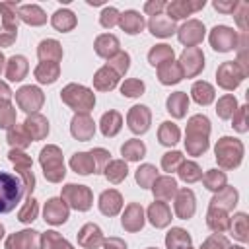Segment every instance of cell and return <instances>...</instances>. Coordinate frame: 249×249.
<instances>
[{"instance_id":"6da1fadb","label":"cell","mask_w":249,"mask_h":249,"mask_svg":"<svg viewBox=\"0 0 249 249\" xmlns=\"http://www.w3.org/2000/svg\"><path fill=\"white\" fill-rule=\"evenodd\" d=\"M25 183L19 175L0 171V214L12 212L23 198Z\"/></svg>"},{"instance_id":"7a4b0ae2","label":"cell","mask_w":249,"mask_h":249,"mask_svg":"<svg viewBox=\"0 0 249 249\" xmlns=\"http://www.w3.org/2000/svg\"><path fill=\"white\" fill-rule=\"evenodd\" d=\"M41 163L45 167V177L49 181H60L64 177V163L60 158L58 148L49 146L41 152Z\"/></svg>"},{"instance_id":"3957f363","label":"cell","mask_w":249,"mask_h":249,"mask_svg":"<svg viewBox=\"0 0 249 249\" xmlns=\"http://www.w3.org/2000/svg\"><path fill=\"white\" fill-rule=\"evenodd\" d=\"M202 130L208 132V119L206 117H193L189 123V140L187 148L193 154L206 150V136H202Z\"/></svg>"},{"instance_id":"277c9868","label":"cell","mask_w":249,"mask_h":249,"mask_svg":"<svg viewBox=\"0 0 249 249\" xmlns=\"http://www.w3.org/2000/svg\"><path fill=\"white\" fill-rule=\"evenodd\" d=\"M62 99L72 105L76 111H89L93 107V93L82 86H68L64 91H62Z\"/></svg>"},{"instance_id":"5b68a950","label":"cell","mask_w":249,"mask_h":249,"mask_svg":"<svg viewBox=\"0 0 249 249\" xmlns=\"http://www.w3.org/2000/svg\"><path fill=\"white\" fill-rule=\"evenodd\" d=\"M64 198L70 200V204L78 210H88L89 208V202H91V195L86 187H80V185H68L64 189Z\"/></svg>"},{"instance_id":"8992f818","label":"cell","mask_w":249,"mask_h":249,"mask_svg":"<svg viewBox=\"0 0 249 249\" xmlns=\"http://www.w3.org/2000/svg\"><path fill=\"white\" fill-rule=\"evenodd\" d=\"M16 99H18V103H19V107L23 109V111H35V109H39V105L43 103V95H41V91L37 89V88H21L19 91H18V95H16Z\"/></svg>"},{"instance_id":"52a82bcc","label":"cell","mask_w":249,"mask_h":249,"mask_svg":"<svg viewBox=\"0 0 249 249\" xmlns=\"http://www.w3.org/2000/svg\"><path fill=\"white\" fill-rule=\"evenodd\" d=\"M39 239H37V231H19L16 235H12L6 243L8 249H37Z\"/></svg>"},{"instance_id":"ba28073f","label":"cell","mask_w":249,"mask_h":249,"mask_svg":"<svg viewBox=\"0 0 249 249\" xmlns=\"http://www.w3.org/2000/svg\"><path fill=\"white\" fill-rule=\"evenodd\" d=\"M68 218V208L62 204L60 198H53L45 206V220L51 224H62Z\"/></svg>"},{"instance_id":"9c48e42d","label":"cell","mask_w":249,"mask_h":249,"mask_svg":"<svg viewBox=\"0 0 249 249\" xmlns=\"http://www.w3.org/2000/svg\"><path fill=\"white\" fill-rule=\"evenodd\" d=\"M128 124L134 132H144L150 124V113L144 105H136L132 107V111L128 113Z\"/></svg>"},{"instance_id":"30bf717a","label":"cell","mask_w":249,"mask_h":249,"mask_svg":"<svg viewBox=\"0 0 249 249\" xmlns=\"http://www.w3.org/2000/svg\"><path fill=\"white\" fill-rule=\"evenodd\" d=\"M210 39L216 51H228L233 47V31L228 27H216Z\"/></svg>"},{"instance_id":"8fae6325","label":"cell","mask_w":249,"mask_h":249,"mask_svg":"<svg viewBox=\"0 0 249 249\" xmlns=\"http://www.w3.org/2000/svg\"><path fill=\"white\" fill-rule=\"evenodd\" d=\"M72 134H74L78 140H88V138L93 134V123L89 121L88 115H78V117L72 121Z\"/></svg>"},{"instance_id":"7c38bea8","label":"cell","mask_w":249,"mask_h":249,"mask_svg":"<svg viewBox=\"0 0 249 249\" xmlns=\"http://www.w3.org/2000/svg\"><path fill=\"white\" fill-rule=\"evenodd\" d=\"M99 208H101L103 214H109V216L117 214L119 208H121V196H119V193L117 191H105L101 195V198H99Z\"/></svg>"},{"instance_id":"4fadbf2b","label":"cell","mask_w":249,"mask_h":249,"mask_svg":"<svg viewBox=\"0 0 249 249\" xmlns=\"http://www.w3.org/2000/svg\"><path fill=\"white\" fill-rule=\"evenodd\" d=\"M175 212L181 216V218H189L193 212H195V196L191 191H181L179 196H177V202H175Z\"/></svg>"},{"instance_id":"5bb4252c","label":"cell","mask_w":249,"mask_h":249,"mask_svg":"<svg viewBox=\"0 0 249 249\" xmlns=\"http://www.w3.org/2000/svg\"><path fill=\"white\" fill-rule=\"evenodd\" d=\"M179 39L187 45H195L202 39V25L198 21H189L187 25L181 27V33H179Z\"/></svg>"},{"instance_id":"9a60e30c","label":"cell","mask_w":249,"mask_h":249,"mask_svg":"<svg viewBox=\"0 0 249 249\" xmlns=\"http://www.w3.org/2000/svg\"><path fill=\"white\" fill-rule=\"evenodd\" d=\"M80 243L84 247H89V249L97 247L101 243V231H99V228L93 226V224L84 226V230L80 231Z\"/></svg>"},{"instance_id":"2e32d148","label":"cell","mask_w":249,"mask_h":249,"mask_svg":"<svg viewBox=\"0 0 249 249\" xmlns=\"http://www.w3.org/2000/svg\"><path fill=\"white\" fill-rule=\"evenodd\" d=\"M25 128L29 130L31 138H43L49 132V124L41 115H33L31 119L25 121Z\"/></svg>"},{"instance_id":"e0dca14e","label":"cell","mask_w":249,"mask_h":249,"mask_svg":"<svg viewBox=\"0 0 249 249\" xmlns=\"http://www.w3.org/2000/svg\"><path fill=\"white\" fill-rule=\"evenodd\" d=\"M150 29L154 35H160V37H165V35H171L173 33V21L165 16H154L152 21H150Z\"/></svg>"},{"instance_id":"ac0fdd59","label":"cell","mask_w":249,"mask_h":249,"mask_svg":"<svg viewBox=\"0 0 249 249\" xmlns=\"http://www.w3.org/2000/svg\"><path fill=\"white\" fill-rule=\"evenodd\" d=\"M150 222L156 226V228H161L169 222V208L163 204V202H156L150 206Z\"/></svg>"},{"instance_id":"d6986e66","label":"cell","mask_w":249,"mask_h":249,"mask_svg":"<svg viewBox=\"0 0 249 249\" xmlns=\"http://www.w3.org/2000/svg\"><path fill=\"white\" fill-rule=\"evenodd\" d=\"M142 224H144V220H142V208H140L138 204L128 206L126 218H123V226H124L126 230H132V231H134V230H140Z\"/></svg>"},{"instance_id":"ffe728a7","label":"cell","mask_w":249,"mask_h":249,"mask_svg":"<svg viewBox=\"0 0 249 249\" xmlns=\"http://www.w3.org/2000/svg\"><path fill=\"white\" fill-rule=\"evenodd\" d=\"M165 243H167L169 249H189V245H191V237H189L183 230L175 228V230L169 231Z\"/></svg>"},{"instance_id":"44dd1931","label":"cell","mask_w":249,"mask_h":249,"mask_svg":"<svg viewBox=\"0 0 249 249\" xmlns=\"http://www.w3.org/2000/svg\"><path fill=\"white\" fill-rule=\"evenodd\" d=\"M72 167H74L78 173H82V175L93 171V169H95L93 156H91V154H76V156L72 158Z\"/></svg>"},{"instance_id":"7402d4cb","label":"cell","mask_w":249,"mask_h":249,"mask_svg":"<svg viewBox=\"0 0 249 249\" xmlns=\"http://www.w3.org/2000/svg\"><path fill=\"white\" fill-rule=\"evenodd\" d=\"M121 25L124 27L126 33H138L142 29L144 21H142V16H138L136 12H126L121 16Z\"/></svg>"},{"instance_id":"603a6c76","label":"cell","mask_w":249,"mask_h":249,"mask_svg":"<svg viewBox=\"0 0 249 249\" xmlns=\"http://www.w3.org/2000/svg\"><path fill=\"white\" fill-rule=\"evenodd\" d=\"M27 72V64H25V58L23 56H12L10 58V64H8V78L10 80H21Z\"/></svg>"},{"instance_id":"cb8c5ba5","label":"cell","mask_w":249,"mask_h":249,"mask_svg":"<svg viewBox=\"0 0 249 249\" xmlns=\"http://www.w3.org/2000/svg\"><path fill=\"white\" fill-rule=\"evenodd\" d=\"M181 76H183L181 66H175L171 62H165L163 66H160V80L163 84H175L181 80Z\"/></svg>"},{"instance_id":"d4e9b609","label":"cell","mask_w":249,"mask_h":249,"mask_svg":"<svg viewBox=\"0 0 249 249\" xmlns=\"http://www.w3.org/2000/svg\"><path fill=\"white\" fill-rule=\"evenodd\" d=\"M74 23H76L74 14L68 12V10H58V12L53 16V25H54L56 29H60V31H68V29H72Z\"/></svg>"},{"instance_id":"484cf974","label":"cell","mask_w":249,"mask_h":249,"mask_svg":"<svg viewBox=\"0 0 249 249\" xmlns=\"http://www.w3.org/2000/svg\"><path fill=\"white\" fill-rule=\"evenodd\" d=\"M117 47H119V41H117V37H113V35H103V37H99L97 43H95V51H97L101 56H109V54L117 53Z\"/></svg>"},{"instance_id":"4316f807","label":"cell","mask_w":249,"mask_h":249,"mask_svg":"<svg viewBox=\"0 0 249 249\" xmlns=\"http://www.w3.org/2000/svg\"><path fill=\"white\" fill-rule=\"evenodd\" d=\"M39 56L41 58H47V62H51L49 58H53V62H56L62 56V51H60V47H58L56 41H43L39 45Z\"/></svg>"},{"instance_id":"83f0119b","label":"cell","mask_w":249,"mask_h":249,"mask_svg":"<svg viewBox=\"0 0 249 249\" xmlns=\"http://www.w3.org/2000/svg\"><path fill=\"white\" fill-rule=\"evenodd\" d=\"M119 128H121V117H119L115 111L103 115V119H101V130H103L105 136H113V134H117Z\"/></svg>"},{"instance_id":"f1b7e54d","label":"cell","mask_w":249,"mask_h":249,"mask_svg":"<svg viewBox=\"0 0 249 249\" xmlns=\"http://www.w3.org/2000/svg\"><path fill=\"white\" fill-rule=\"evenodd\" d=\"M171 58H173V51L167 47V45H158L156 49H152L150 51V62L156 66H160V64H163V62H171Z\"/></svg>"},{"instance_id":"f546056e","label":"cell","mask_w":249,"mask_h":249,"mask_svg":"<svg viewBox=\"0 0 249 249\" xmlns=\"http://www.w3.org/2000/svg\"><path fill=\"white\" fill-rule=\"evenodd\" d=\"M187 95L185 93H173L167 99V111L173 113L175 117H183L185 115V107H187Z\"/></svg>"},{"instance_id":"4dcf8cb0","label":"cell","mask_w":249,"mask_h":249,"mask_svg":"<svg viewBox=\"0 0 249 249\" xmlns=\"http://www.w3.org/2000/svg\"><path fill=\"white\" fill-rule=\"evenodd\" d=\"M35 76H37V80L39 82H54L56 80V76H58V66L54 64V62H43L37 70H35Z\"/></svg>"},{"instance_id":"1f68e13d","label":"cell","mask_w":249,"mask_h":249,"mask_svg":"<svg viewBox=\"0 0 249 249\" xmlns=\"http://www.w3.org/2000/svg\"><path fill=\"white\" fill-rule=\"evenodd\" d=\"M175 181L173 179H169V177H161V179H158L156 183H154V193L158 195V196H161V198H171V195L175 193Z\"/></svg>"},{"instance_id":"d6a6232c","label":"cell","mask_w":249,"mask_h":249,"mask_svg":"<svg viewBox=\"0 0 249 249\" xmlns=\"http://www.w3.org/2000/svg\"><path fill=\"white\" fill-rule=\"evenodd\" d=\"M19 16L27 21V23H33V25H39V23H43L47 18H45V14L37 8V6H23V8H19Z\"/></svg>"},{"instance_id":"836d02e7","label":"cell","mask_w":249,"mask_h":249,"mask_svg":"<svg viewBox=\"0 0 249 249\" xmlns=\"http://www.w3.org/2000/svg\"><path fill=\"white\" fill-rule=\"evenodd\" d=\"M181 62H183V66L191 64V66H193V68H191V74H196V72L200 70V66H202V56H200L198 49H189V51L183 53Z\"/></svg>"},{"instance_id":"e575fe53","label":"cell","mask_w":249,"mask_h":249,"mask_svg":"<svg viewBox=\"0 0 249 249\" xmlns=\"http://www.w3.org/2000/svg\"><path fill=\"white\" fill-rule=\"evenodd\" d=\"M121 152H123V156H124L126 160H138V158L144 156L146 148H144V144H142L140 140H130V142H126V144L123 146Z\"/></svg>"},{"instance_id":"d590c367","label":"cell","mask_w":249,"mask_h":249,"mask_svg":"<svg viewBox=\"0 0 249 249\" xmlns=\"http://www.w3.org/2000/svg\"><path fill=\"white\" fill-rule=\"evenodd\" d=\"M177 140H179V130H177V126L171 124V123H163L161 128H160V142L169 146V144H175Z\"/></svg>"},{"instance_id":"8d00e7d4","label":"cell","mask_w":249,"mask_h":249,"mask_svg":"<svg viewBox=\"0 0 249 249\" xmlns=\"http://www.w3.org/2000/svg\"><path fill=\"white\" fill-rule=\"evenodd\" d=\"M43 247L45 249H72L56 231H47L43 235Z\"/></svg>"},{"instance_id":"74e56055","label":"cell","mask_w":249,"mask_h":249,"mask_svg":"<svg viewBox=\"0 0 249 249\" xmlns=\"http://www.w3.org/2000/svg\"><path fill=\"white\" fill-rule=\"evenodd\" d=\"M115 84H117V76H115L113 72H109V68H103V70L97 72V76H95V86H97L99 89H111Z\"/></svg>"},{"instance_id":"f35d334b","label":"cell","mask_w":249,"mask_h":249,"mask_svg":"<svg viewBox=\"0 0 249 249\" xmlns=\"http://www.w3.org/2000/svg\"><path fill=\"white\" fill-rule=\"evenodd\" d=\"M193 97L198 103H208V101H212V88L204 82H196L193 86Z\"/></svg>"},{"instance_id":"ab89813d","label":"cell","mask_w":249,"mask_h":249,"mask_svg":"<svg viewBox=\"0 0 249 249\" xmlns=\"http://www.w3.org/2000/svg\"><path fill=\"white\" fill-rule=\"evenodd\" d=\"M202 4H185V2H177V4H169V19L171 18H185L191 10L200 8Z\"/></svg>"},{"instance_id":"60d3db41","label":"cell","mask_w":249,"mask_h":249,"mask_svg":"<svg viewBox=\"0 0 249 249\" xmlns=\"http://www.w3.org/2000/svg\"><path fill=\"white\" fill-rule=\"evenodd\" d=\"M107 177L113 181V183H119L124 175H126V165L124 163H121V161H113L111 163V167H107Z\"/></svg>"},{"instance_id":"b9f144b4","label":"cell","mask_w":249,"mask_h":249,"mask_svg":"<svg viewBox=\"0 0 249 249\" xmlns=\"http://www.w3.org/2000/svg\"><path fill=\"white\" fill-rule=\"evenodd\" d=\"M179 175H181V179H185V181H196V179H200V171H198V167H196L193 161L183 163Z\"/></svg>"},{"instance_id":"7bdbcfd3","label":"cell","mask_w":249,"mask_h":249,"mask_svg":"<svg viewBox=\"0 0 249 249\" xmlns=\"http://www.w3.org/2000/svg\"><path fill=\"white\" fill-rule=\"evenodd\" d=\"M152 179H156V169H154L152 165H144V167L138 169V173H136V181H138L142 187H150Z\"/></svg>"},{"instance_id":"ee69618b","label":"cell","mask_w":249,"mask_h":249,"mask_svg":"<svg viewBox=\"0 0 249 249\" xmlns=\"http://www.w3.org/2000/svg\"><path fill=\"white\" fill-rule=\"evenodd\" d=\"M142 91H144V84L140 80H128V82L123 84V93L124 95L134 97V95H140Z\"/></svg>"},{"instance_id":"f6af8a7d","label":"cell","mask_w":249,"mask_h":249,"mask_svg":"<svg viewBox=\"0 0 249 249\" xmlns=\"http://www.w3.org/2000/svg\"><path fill=\"white\" fill-rule=\"evenodd\" d=\"M35 216H37V204H35L33 198H29L27 204L23 206V210L19 212V220L21 222H31V220H35Z\"/></svg>"},{"instance_id":"bcb514c9","label":"cell","mask_w":249,"mask_h":249,"mask_svg":"<svg viewBox=\"0 0 249 249\" xmlns=\"http://www.w3.org/2000/svg\"><path fill=\"white\" fill-rule=\"evenodd\" d=\"M179 161H181V154L179 152H169V154L163 156V169L165 171H171V167L175 163H179Z\"/></svg>"},{"instance_id":"7dc6e473","label":"cell","mask_w":249,"mask_h":249,"mask_svg":"<svg viewBox=\"0 0 249 249\" xmlns=\"http://www.w3.org/2000/svg\"><path fill=\"white\" fill-rule=\"evenodd\" d=\"M218 183H224V175H222V173L218 175L216 171L208 173V177H206V185H208V189H212V191L220 189V187H218Z\"/></svg>"},{"instance_id":"c3c4849f","label":"cell","mask_w":249,"mask_h":249,"mask_svg":"<svg viewBox=\"0 0 249 249\" xmlns=\"http://www.w3.org/2000/svg\"><path fill=\"white\" fill-rule=\"evenodd\" d=\"M115 21H117V10H115V8L105 10L103 16H101V23H103L105 27H109V25H113Z\"/></svg>"},{"instance_id":"681fc988","label":"cell","mask_w":249,"mask_h":249,"mask_svg":"<svg viewBox=\"0 0 249 249\" xmlns=\"http://www.w3.org/2000/svg\"><path fill=\"white\" fill-rule=\"evenodd\" d=\"M111 64H115V66H117V70H119L121 74H123V72H126V68H128V54L119 53V56H117Z\"/></svg>"},{"instance_id":"f907efd6","label":"cell","mask_w":249,"mask_h":249,"mask_svg":"<svg viewBox=\"0 0 249 249\" xmlns=\"http://www.w3.org/2000/svg\"><path fill=\"white\" fill-rule=\"evenodd\" d=\"M105 247L107 249H126V245L121 239H109V241H105Z\"/></svg>"},{"instance_id":"816d5d0a","label":"cell","mask_w":249,"mask_h":249,"mask_svg":"<svg viewBox=\"0 0 249 249\" xmlns=\"http://www.w3.org/2000/svg\"><path fill=\"white\" fill-rule=\"evenodd\" d=\"M2 60H4V58H2V54H0V70H2Z\"/></svg>"},{"instance_id":"f5cc1de1","label":"cell","mask_w":249,"mask_h":249,"mask_svg":"<svg viewBox=\"0 0 249 249\" xmlns=\"http://www.w3.org/2000/svg\"><path fill=\"white\" fill-rule=\"evenodd\" d=\"M2 231H4V230H2V226H0V237H2Z\"/></svg>"}]
</instances>
